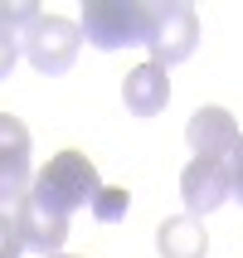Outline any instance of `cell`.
Masks as SVG:
<instances>
[{
    "label": "cell",
    "instance_id": "16",
    "mask_svg": "<svg viewBox=\"0 0 243 258\" xmlns=\"http://www.w3.org/2000/svg\"><path fill=\"white\" fill-rule=\"evenodd\" d=\"M54 258H73V253H54Z\"/></svg>",
    "mask_w": 243,
    "mask_h": 258
},
{
    "label": "cell",
    "instance_id": "15",
    "mask_svg": "<svg viewBox=\"0 0 243 258\" xmlns=\"http://www.w3.org/2000/svg\"><path fill=\"white\" fill-rule=\"evenodd\" d=\"M229 171H233V200L243 205V137H238V146L229 151Z\"/></svg>",
    "mask_w": 243,
    "mask_h": 258
},
{
    "label": "cell",
    "instance_id": "5",
    "mask_svg": "<svg viewBox=\"0 0 243 258\" xmlns=\"http://www.w3.org/2000/svg\"><path fill=\"white\" fill-rule=\"evenodd\" d=\"M20 44H25V58L39 73H63L78 58V49H83V25H73L63 15H39L20 34Z\"/></svg>",
    "mask_w": 243,
    "mask_h": 258
},
{
    "label": "cell",
    "instance_id": "9",
    "mask_svg": "<svg viewBox=\"0 0 243 258\" xmlns=\"http://www.w3.org/2000/svg\"><path fill=\"white\" fill-rule=\"evenodd\" d=\"M20 229H25V248H34L44 258L63 253V244H68V219L54 215V210H44L39 200L20 205Z\"/></svg>",
    "mask_w": 243,
    "mask_h": 258
},
{
    "label": "cell",
    "instance_id": "4",
    "mask_svg": "<svg viewBox=\"0 0 243 258\" xmlns=\"http://www.w3.org/2000/svg\"><path fill=\"white\" fill-rule=\"evenodd\" d=\"M200 44V15L190 10L185 0H156V29L146 39V54L156 69H175L185 63Z\"/></svg>",
    "mask_w": 243,
    "mask_h": 258
},
{
    "label": "cell",
    "instance_id": "11",
    "mask_svg": "<svg viewBox=\"0 0 243 258\" xmlns=\"http://www.w3.org/2000/svg\"><path fill=\"white\" fill-rule=\"evenodd\" d=\"M127 205H131L127 185H102V190H98V200H93V215H98L102 224H112V219L127 215Z\"/></svg>",
    "mask_w": 243,
    "mask_h": 258
},
{
    "label": "cell",
    "instance_id": "12",
    "mask_svg": "<svg viewBox=\"0 0 243 258\" xmlns=\"http://www.w3.org/2000/svg\"><path fill=\"white\" fill-rule=\"evenodd\" d=\"M39 15H44V10L34 5V0H0V25L15 29V34H25V29L39 20Z\"/></svg>",
    "mask_w": 243,
    "mask_h": 258
},
{
    "label": "cell",
    "instance_id": "2",
    "mask_svg": "<svg viewBox=\"0 0 243 258\" xmlns=\"http://www.w3.org/2000/svg\"><path fill=\"white\" fill-rule=\"evenodd\" d=\"M156 29V5L146 0H88L83 5V39L102 54L146 44Z\"/></svg>",
    "mask_w": 243,
    "mask_h": 258
},
{
    "label": "cell",
    "instance_id": "10",
    "mask_svg": "<svg viewBox=\"0 0 243 258\" xmlns=\"http://www.w3.org/2000/svg\"><path fill=\"white\" fill-rule=\"evenodd\" d=\"M156 253H160V258H204V253H209V234H204L200 219H190V215L160 219V229H156Z\"/></svg>",
    "mask_w": 243,
    "mask_h": 258
},
{
    "label": "cell",
    "instance_id": "13",
    "mask_svg": "<svg viewBox=\"0 0 243 258\" xmlns=\"http://www.w3.org/2000/svg\"><path fill=\"white\" fill-rule=\"evenodd\" d=\"M25 253V229H20V215H5L0 210V258H20Z\"/></svg>",
    "mask_w": 243,
    "mask_h": 258
},
{
    "label": "cell",
    "instance_id": "14",
    "mask_svg": "<svg viewBox=\"0 0 243 258\" xmlns=\"http://www.w3.org/2000/svg\"><path fill=\"white\" fill-rule=\"evenodd\" d=\"M20 54H25V44H20V34L0 25V78H10V69H15V58H20Z\"/></svg>",
    "mask_w": 243,
    "mask_h": 258
},
{
    "label": "cell",
    "instance_id": "6",
    "mask_svg": "<svg viewBox=\"0 0 243 258\" xmlns=\"http://www.w3.org/2000/svg\"><path fill=\"white\" fill-rule=\"evenodd\" d=\"M180 200H185L190 219H200V215H209V210H219L224 200H233V171H229V161L195 156L185 171H180Z\"/></svg>",
    "mask_w": 243,
    "mask_h": 258
},
{
    "label": "cell",
    "instance_id": "3",
    "mask_svg": "<svg viewBox=\"0 0 243 258\" xmlns=\"http://www.w3.org/2000/svg\"><path fill=\"white\" fill-rule=\"evenodd\" d=\"M29 156H34V142H29L25 122L10 117V112H0V210L5 215H20V205L34 190Z\"/></svg>",
    "mask_w": 243,
    "mask_h": 258
},
{
    "label": "cell",
    "instance_id": "8",
    "mask_svg": "<svg viewBox=\"0 0 243 258\" xmlns=\"http://www.w3.org/2000/svg\"><path fill=\"white\" fill-rule=\"evenodd\" d=\"M122 102H127L131 117H156V112H166V102H171V78H166V69H156L151 58L136 63V69L127 73V83H122Z\"/></svg>",
    "mask_w": 243,
    "mask_h": 258
},
{
    "label": "cell",
    "instance_id": "1",
    "mask_svg": "<svg viewBox=\"0 0 243 258\" xmlns=\"http://www.w3.org/2000/svg\"><path fill=\"white\" fill-rule=\"evenodd\" d=\"M98 166L83 156V151H58V156H49V166H44L39 175H34V190H29V200H39L44 210H54V215L68 219L73 210H83V205L98 200Z\"/></svg>",
    "mask_w": 243,
    "mask_h": 258
},
{
    "label": "cell",
    "instance_id": "7",
    "mask_svg": "<svg viewBox=\"0 0 243 258\" xmlns=\"http://www.w3.org/2000/svg\"><path fill=\"white\" fill-rule=\"evenodd\" d=\"M238 122H233L229 107H200V112L190 117V127H185V142L195 156H219V161H229V151L238 146Z\"/></svg>",
    "mask_w": 243,
    "mask_h": 258
}]
</instances>
